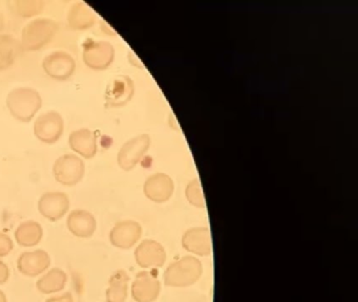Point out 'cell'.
Listing matches in <instances>:
<instances>
[{"instance_id": "obj_1", "label": "cell", "mask_w": 358, "mask_h": 302, "mask_svg": "<svg viewBox=\"0 0 358 302\" xmlns=\"http://www.w3.org/2000/svg\"><path fill=\"white\" fill-rule=\"evenodd\" d=\"M6 103L16 120L28 123L43 106V98L35 88L22 86L14 88L8 94Z\"/></svg>"}, {"instance_id": "obj_2", "label": "cell", "mask_w": 358, "mask_h": 302, "mask_svg": "<svg viewBox=\"0 0 358 302\" xmlns=\"http://www.w3.org/2000/svg\"><path fill=\"white\" fill-rule=\"evenodd\" d=\"M58 23L54 19L39 17L33 19L22 29V50L35 52L47 45L57 34Z\"/></svg>"}, {"instance_id": "obj_3", "label": "cell", "mask_w": 358, "mask_h": 302, "mask_svg": "<svg viewBox=\"0 0 358 302\" xmlns=\"http://www.w3.org/2000/svg\"><path fill=\"white\" fill-rule=\"evenodd\" d=\"M202 262L194 256H184L173 262L164 273L167 287H187L196 283L202 276Z\"/></svg>"}, {"instance_id": "obj_4", "label": "cell", "mask_w": 358, "mask_h": 302, "mask_svg": "<svg viewBox=\"0 0 358 302\" xmlns=\"http://www.w3.org/2000/svg\"><path fill=\"white\" fill-rule=\"evenodd\" d=\"M85 173V161L74 153L62 155L54 163L53 174L55 180L64 186H75L83 180Z\"/></svg>"}, {"instance_id": "obj_5", "label": "cell", "mask_w": 358, "mask_h": 302, "mask_svg": "<svg viewBox=\"0 0 358 302\" xmlns=\"http://www.w3.org/2000/svg\"><path fill=\"white\" fill-rule=\"evenodd\" d=\"M115 58L113 44L104 40H85L83 45V62L90 69L102 71L108 69Z\"/></svg>"}, {"instance_id": "obj_6", "label": "cell", "mask_w": 358, "mask_h": 302, "mask_svg": "<svg viewBox=\"0 0 358 302\" xmlns=\"http://www.w3.org/2000/svg\"><path fill=\"white\" fill-rule=\"evenodd\" d=\"M34 134L45 144H54L62 138L64 130V117L58 111L41 113L34 123Z\"/></svg>"}, {"instance_id": "obj_7", "label": "cell", "mask_w": 358, "mask_h": 302, "mask_svg": "<svg viewBox=\"0 0 358 302\" xmlns=\"http://www.w3.org/2000/svg\"><path fill=\"white\" fill-rule=\"evenodd\" d=\"M43 67L50 77L58 81H64L70 79L76 71V61L66 50H55L45 57Z\"/></svg>"}, {"instance_id": "obj_8", "label": "cell", "mask_w": 358, "mask_h": 302, "mask_svg": "<svg viewBox=\"0 0 358 302\" xmlns=\"http://www.w3.org/2000/svg\"><path fill=\"white\" fill-rule=\"evenodd\" d=\"M70 205V199L66 193L51 191L41 195L38 210L43 217L51 222H57L68 213Z\"/></svg>"}, {"instance_id": "obj_9", "label": "cell", "mask_w": 358, "mask_h": 302, "mask_svg": "<svg viewBox=\"0 0 358 302\" xmlns=\"http://www.w3.org/2000/svg\"><path fill=\"white\" fill-rule=\"evenodd\" d=\"M161 283L155 273H138L131 285V295L136 302H154L160 295Z\"/></svg>"}, {"instance_id": "obj_10", "label": "cell", "mask_w": 358, "mask_h": 302, "mask_svg": "<svg viewBox=\"0 0 358 302\" xmlns=\"http://www.w3.org/2000/svg\"><path fill=\"white\" fill-rule=\"evenodd\" d=\"M142 235V226L135 220H121L115 224L110 233V240L119 249H131L139 241Z\"/></svg>"}, {"instance_id": "obj_11", "label": "cell", "mask_w": 358, "mask_h": 302, "mask_svg": "<svg viewBox=\"0 0 358 302\" xmlns=\"http://www.w3.org/2000/svg\"><path fill=\"white\" fill-rule=\"evenodd\" d=\"M150 146V136L148 134H140L125 142L119 150L117 159L119 166L122 169H133L142 155L145 153L146 149Z\"/></svg>"}, {"instance_id": "obj_12", "label": "cell", "mask_w": 358, "mask_h": 302, "mask_svg": "<svg viewBox=\"0 0 358 302\" xmlns=\"http://www.w3.org/2000/svg\"><path fill=\"white\" fill-rule=\"evenodd\" d=\"M135 92L133 80L129 76L119 75L113 78L106 89V102L108 106L118 107L127 104Z\"/></svg>"}, {"instance_id": "obj_13", "label": "cell", "mask_w": 358, "mask_h": 302, "mask_svg": "<svg viewBox=\"0 0 358 302\" xmlns=\"http://www.w3.org/2000/svg\"><path fill=\"white\" fill-rule=\"evenodd\" d=\"M135 258L141 268H161L166 260V252L158 241L145 239L136 249Z\"/></svg>"}, {"instance_id": "obj_14", "label": "cell", "mask_w": 358, "mask_h": 302, "mask_svg": "<svg viewBox=\"0 0 358 302\" xmlns=\"http://www.w3.org/2000/svg\"><path fill=\"white\" fill-rule=\"evenodd\" d=\"M51 266V257L45 250L24 252L17 260V268L27 277H37Z\"/></svg>"}, {"instance_id": "obj_15", "label": "cell", "mask_w": 358, "mask_h": 302, "mask_svg": "<svg viewBox=\"0 0 358 302\" xmlns=\"http://www.w3.org/2000/svg\"><path fill=\"white\" fill-rule=\"evenodd\" d=\"M69 231L75 236L89 238L93 236L97 229L95 216L85 209L73 210L66 220Z\"/></svg>"}, {"instance_id": "obj_16", "label": "cell", "mask_w": 358, "mask_h": 302, "mask_svg": "<svg viewBox=\"0 0 358 302\" xmlns=\"http://www.w3.org/2000/svg\"><path fill=\"white\" fill-rule=\"evenodd\" d=\"M69 145L77 154L90 159L97 154V136L89 128H79L71 132Z\"/></svg>"}, {"instance_id": "obj_17", "label": "cell", "mask_w": 358, "mask_h": 302, "mask_svg": "<svg viewBox=\"0 0 358 302\" xmlns=\"http://www.w3.org/2000/svg\"><path fill=\"white\" fill-rule=\"evenodd\" d=\"M173 191V182L169 175L156 173L150 175L144 184L146 196L157 203H162L171 197Z\"/></svg>"}, {"instance_id": "obj_18", "label": "cell", "mask_w": 358, "mask_h": 302, "mask_svg": "<svg viewBox=\"0 0 358 302\" xmlns=\"http://www.w3.org/2000/svg\"><path fill=\"white\" fill-rule=\"evenodd\" d=\"M183 247L199 256L211 253L210 232L207 228H192L183 237Z\"/></svg>"}, {"instance_id": "obj_19", "label": "cell", "mask_w": 358, "mask_h": 302, "mask_svg": "<svg viewBox=\"0 0 358 302\" xmlns=\"http://www.w3.org/2000/svg\"><path fill=\"white\" fill-rule=\"evenodd\" d=\"M66 18L70 27L77 31L90 29L96 22V15L83 2H76L73 4L69 10Z\"/></svg>"}, {"instance_id": "obj_20", "label": "cell", "mask_w": 358, "mask_h": 302, "mask_svg": "<svg viewBox=\"0 0 358 302\" xmlns=\"http://www.w3.org/2000/svg\"><path fill=\"white\" fill-rule=\"evenodd\" d=\"M20 41L9 34H0V71L9 69L22 52Z\"/></svg>"}, {"instance_id": "obj_21", "label": "cell", "mask_w": 358, "mask_h": 302, "mask_svg": "<svg viewBox=\"0 0 358 302\" xmlns=\"http://www.w3.org/2000/svg\"><path fill=\"white\" fill-rule=\"evenodd\" d=\"M14 236L18 245L22 247H34L43 239V229L39 222L35 220H27L16 228Z\"/></svg>"}, {"instance_id": "obj_22", "label": "cell", "mask_w": 358, "mask_h": 302, "mask_svg": "<svg viewBox=\"0 0 358 302\" xmlns=\"http://www.w3.org/2000/svg\"><path fill=\"white\" fill-rule=\"evenodd\" d=\"M129 277L123 270H118L110 276L106 289V302H125L129 295Z\"/></svg>"}, {"instance_id": "obj_23", "label": "cell", "mask_w": 358, "mask_h": 302, "mask_svg": "<svg viewBox=\"0 0 358 302\" xmlns=\"http://www.w3.org/2000/svg\"><path fill=\"white\" fill-rule=\"evenodd\" d=\"M68 283V275L59 268H51L38 279L37 289L43 294H55L62 291Z\"/></svg>"}, {"instance_id": "obj_24", "label": "cell", "mask_w": 358, "mask_h": 302, "mask_svg": "<svg viewBox=\"0 0 358 302\" xmlns=\"http://www.w3.org/2000/svg\"><path fill=\"white\" fill-rule=\"evenodd\" d=\"M45 8L41 0H17L14 3V10L22 18H31L41 14Z\"/></svg>"}, {"instance_id": "obj_25", "label": "cell", "mask_w": 358, "mask_h": 302, "mask_svg": "<svg viewBox=\"0 0 358 302\" xmlns=\"http://www.w3.org/2000/svg\"><path fill=\"white\" fill-rule=\"evenodd\" d=\"M186 194H187L190 203L196 206H201V207L204 206V196H203L200 182H199L198 180H192V182H189L187 190H186Z\"/></svg>"}, {"instance_id": "obj_26", "label": "cell", "mask_w": 358, "mask_h": 302, "mask_svg": "<svg viewBox=\"0 0 358 302\" xmlns=\"http://www.w3.org/2000/svg\"><path fill=\"white\" fill-rule=\"evenodd\" d=\"M14 249L13 240L9 235L0 232V257H5Z\"/></svg>"}, {"instance_id": "obj_27", "label": "cell", "mask_w": 358, "mask_h": 302, "mask_svg": "<svg viewBox=\"0 0 358 302\" xmlns=\"http://www.w3.org/2000/svg\"><path fill=\"white\" fill-rule=\"evenodd\" d=\"M11 271L7 264L0 260V285H5L10 279Z\"/></svg>"}, {"instance_id": "obj_28", "label": "cell", "mask_w": 358, "mask_h": 302, "mask_svg": "<svg viewBox=\"0 0 358 302\" xmlns=\"http://www.w3.org/2000/svg\"><path fill=\"white\" fill-rule=\"evenodd\" d=\"M45 302H74V298H73L72 294L64 293L62 295L49 298Z\"/></svg>"}, {"instance_id": "obj_29", "label": "cell", "mask_w": 358, "mask_h": 302, "mask_svg": "<svg viewBox=\"0 0 358 302\" xmlns=\"http://www.w3.org/2000/svg\"><path fill=\"white\" fill-rule=\"evenodd\" d=\"M0 302H8L7 296L0 289Z\"/></svg>"}, {"instance_id": "obj_30", "label": "cell", "mask_w": 358, "mask_h": 302, "mask_svg": "<svg viewBox=\"0 0 358 302\" xmlns=\"http://www.w3.org/2000/svg\"><path fill=\"white\" fill-rule=\"evenodd\" d=\"M3 29V16L0 14V31Z\"/></svg>"}]
</instances>
